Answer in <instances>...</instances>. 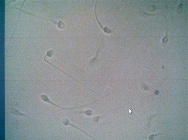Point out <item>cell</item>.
Instances as JSON below:
<instances>
[{"mask_svg": "<svg viewBox=\"0 0 188 140\" xmlns=\"http://www.w3.org/2000/svg\"><path fill=\"white\" fill-rule=\"evenodd\" d=\"M62 123H63V124H64V125H65V126H71L75 128H76V129H78V130H79L80 131L83 132V133H84V134L87 135L89 136L90 137H91V138H92L93 139H94V138H93L88 133H86V132L83 130H82V129L79 128L76 126H75V125H73V124H71V123H70V122L69 120L68 119L66 118L63 119V120H62Z\"/></svg>", "mask_w": 188, "mask_h": 140, "instance_id": "2", "label": "cell"}, {"mask_svg": "<svg viewBox=\"0 0 188 140\" xmlns=\"http://www.w3.org/2000/svg\"><path fill=\"white\" fill-rule=\"evenodd\" d=\"M92 111L90 110H87L86 111H84V112H79L78 113L79 114H84L86 115L87 116H90V115H92Z\"/></svg>", "mask_w": 188, "mask_h": 140, "instance_id": "4", "label": "cell"}, {"mask_svg": "<svg viewBox=\"0 0 188 140\" xmlns=\"http://www.w3.org/2000/svg\"><path fill=\"white\" fill-rule=\"evenodd\" d=\"M40 98L42 100H43L45 102H47V103L51 104L52 105L56 106V107H57V108H60L61 109L70 110L71 109V108H64V107H61V106H60L54 104L50 100V99H49L48 96L46 95L45 94H42V95H41Z\"/></svg>", "mask_w": 188, "mask_h": 140, "instance_id": "1", "label": "cell"}, {"mask_svg": "<svg viewBox=\"0 0 188 140\" xmlns=\"http://www.w3.org/2000/svg\"><path fill=\"white\" fill-rule=\"evenodd\" d=\"M11 112L13 113V114H14V115H20V116H23V117H27V116L25 115L24 114L22 113H20V112L18 110L16 109L12 108L11 109Z\"/></svg>", "mask_w": 188, "mask_h": 140, "instance_id": "3", "label": "cell"}]
</instances>
